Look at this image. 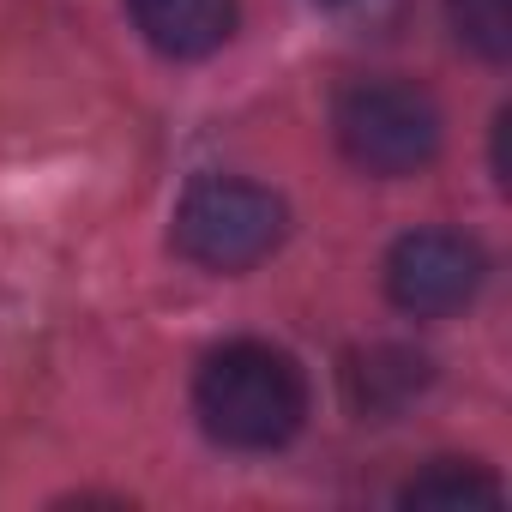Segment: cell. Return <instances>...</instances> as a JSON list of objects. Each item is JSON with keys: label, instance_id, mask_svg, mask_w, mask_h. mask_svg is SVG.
<instances>
[{"label": "cell", "instance_id": "cell-5", "mask_svg": "<svg viewBox=\"0 0 512 512\" xmlns=\"http://www.w3.org/2000/svg\"><path fill=\"white\" fill-rule=\"evenodd\" d=\"M127 7H133V25L151 37V49L175 61L211 55L235 25V0H127Z\"/></svg>", "mask_w": 512, "mask_h": 512}, {"label": "cell", "instance_id": "cell-3", "mask_svg": "<svg viewBox=\"0 0 512 512\" xmlns=\"http://www.w3.org/2000/svg\"><path fill=\"white\" fill-rule=\"evenodd\" d=\"M290 211L272 187L253 181H193L175 205V247L205 272H247L284 241Z\"/></svg>", "mask_w": 512, "mask_h": 512}, {"label": "cell", "instance_id": "cell-8", "mask_svg": "<svg viewBox=\"0 0 512 512\" xmlns=\"http://www.w3.org/2000/svg\"><path fill=\"white\" fill-rule=\"evenodd\" d=\"M446 19H452L458 43L476 49L482 61L512 55V0H446Z\"/></svg>", "mask_w": 512, "mask_h": 512}, {"label": "cell", "instance_id": "cell-6", "mask_svg": "<svg viewBox=\"0 0 512 512\" xmlns=\"http://www.w3.org/2000/svg\"><path fill=\"white\" fill-rule=\"evenodd\" d=\"M344 386H350V404H356V410L392 416V410H404V404L428 386V356H416V350H404V344H374V350L350 356Z\"/></svg>", "mask_w": 512, "mask_h": 512}, {"label": "cell", "instance_id": "cell-4", "mask_svg": "<svg viewBox=\"0 0 512 512\" xmlns=\"http://www.w3.org/2000/svg\"><path fill=\"white\" fill-rule=\"evenodd\" d=\"M488 278L482 247L458 229H416L386 253V296L416 320H446L476 302Z\"/></svg>", "mask_w": 512, "mask_h": 512}, {"label": "cell", "instance_id": "cell-2", "mask_svg": "<svg viewBox=\"0 0 512 512\" xmlns=\"http://www.w3.org/2000/svg\"><path fill=\"white\" fill-rule=\"evenodd\" d=\"M332 127H338V145L356 169L368 175H416L434 163L440 151V109L422 85H404V79H356L338 91V109H332Z\"/></svg>", "mask_w": 512, "mask_h": 512}, {"label": "cell", "instance_id": "cell-7", "mask_svg": "<svg viewBox=\"0 0 512 512\" xmlns=\"http://www.w3.org/2000/svg\"><path fill=\"white\" fill-rule=\"evenodd\" d=\"M398 500H404V506H434V512H464V506H500L506 488H500L482 464L440 458V464H428L422 476H410Z\"/></svg>", "mask_w": 512, "mask_h": 512}, {"label": "cell", "instance_id": "cell-1", "mask_svg": "<svg viewBox=\"0 0 512 512\" xmlns=\"http://www.w3.org/2000/svg\"><path fill=\"white\" fill-rule=\"evenodd\" d=\"M193 410L211 440H223L235 452H272V446L296 440V428L308 416V380H302L296 356L241 338V344H223L205 356V368L193 380Z\"/></svg>", "mask_w": 512, "mask_h": 512}]
</instances>
